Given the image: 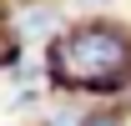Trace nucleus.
<instances>
[{"mask_svg": "<svg viewBox=\"0 0 131 126\" xmlns=\"http://www.w3.org/2000/svg\"><path fill=\"white\" fill-rule=\"evenodd\" d=\"M131 61V46L121 30H106V25H86V30L66 35L50 46V71L61 86H101V81H116Z\"/></svg>", "mask_w": 131, "mask_h": 126, "instance_id": "1", "label": "nucleus"}]
</instances>
